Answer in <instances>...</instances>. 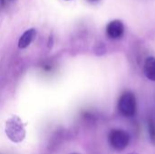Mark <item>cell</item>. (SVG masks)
I'll return each instance as SVG.
<instances>
[{"label": "cell", "instance_id": "obj_4", "mask_svg": "<svg viewBox=\"0 0 155 154\" xmlns=\"http://www.w3.org/2000/svg\"><path fill=\"white\" fill-rule=\"evenodd\" d=\"M36 35V31L32 28V29H28L26 30L23 34L22 36L20 37L19 39V42H18V47L19 48H26L32 42L33 40L35 39Z\"/></svg>", "mask_w": 155, "mask_h": 154}, {"label": "cell", "instance_id": "obj_1", "mask_svg": "<svg viewBox=\"0 0 155 154\" xmlns=\"http://www.w3.org/2000/svg\"><path fill=\"white\" fill-rule=\"evenodd\" d=\"M118 109L121 114L125 117L134 116L136 113L135 96L130 92L123 93L118 102Z\"/></svg>", "mask_w": 155, "mask_h": 154}, {"label": "cell", "instance_id": "obj_6", "mask_svg": "<svg viewBox=\"0 0 155 154\" xmlns=\"http://www.w3.org/2000/svg\"><path fill=\"white\" fill-rule=\"evenodd\" d=\"M148 133L151 143L155 145V123L152 120H150L148 123Z\"/></svg>", "mask_w": 155, "mask_h": 154}, {"label": "cell", "instance_id": "obj_2", "mask_svg": "<svg viewBox=\"0 0 155 154\" xmlns=\"http://www.w3.org/2000/svg\"><path fill=\"white\" fill-rule=\"evenodd\" d=\"M109 143L116 151H124L130 143L129 134L123 130H113L109 134Z\"/></svg>", "mask_w": 155, "mask_h": 154}, {"label": "cell", "instance_id": "obj_7", "mask_svg": "<svg viewBox=\"0 0 155 154\" xmlns=\"http://www.w3.org/2000/svg\"><path fill=\"white\" fill-rule=\"evenodd\" d=\"M88 1H90V2H97L98 0H88Z\"/></svg>", "mask_w": 155, "mask_h": 154}, {"label": "cell", "instance_id": "obj_5", "mask_svg": "<svg viewBox=\"0 0 155 154\" xmlns=\"http://www.w3.org/2000/svg\"><path fill=\"white\" fill-rule=\"evenodd\" d=\"M144 74L146 77L155 82V58L148 57L144 63Z\"/></svg>", "mask_w": 155, "mask_h": 154}, {"label": "cell", "instance_id": "obj_9", "mask_svg": "<svg viewBox=\"0 0 155 154\" xmlns=\"http://www.w3.org/2000/svg\"><path fill=\"white\" fill-rule=\"evenodd\" d=\"M73 154H78V153H73Z\"/></svg>", "mask_w": 155, "mask_h": 154}, {"label": "cell", "instance_id": "obj_3", "mask_svg": "<svg viewBox=\"0 0 155 154\" xmlns=\"http://www.w3.org/2000/svg\"><path fill=\"white\" fill-rule=\"evenodd\" d=\"M107 35L112 39H118L122 37L124 33V25L120 20H114L106 26Z\"/></svg>", "mask_w": 155, "mask_h": 154}, {"label": "cell", "instance_id": "obj_8", "mask_svg": "<svg viewBox=\"0 0 155 154\" xmlns=\"http://www.w3.org/2000/svg\"><path fill=\"white\" fill-rule=\"evenodd\" d=\"M129 154H137V153H134V152H133V153H129Z\"/></svg>", "mask_w": 155, "mask_h": 154}]
</instances>
